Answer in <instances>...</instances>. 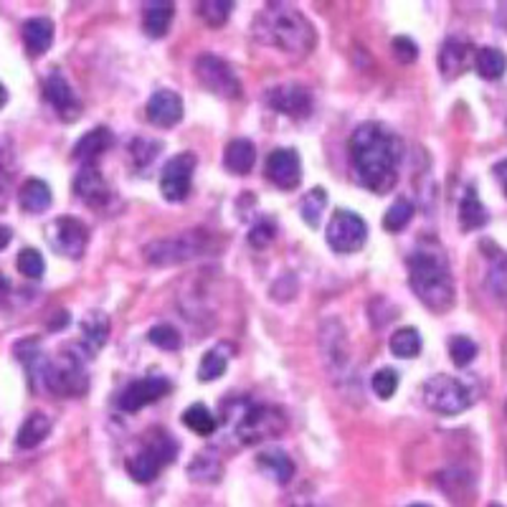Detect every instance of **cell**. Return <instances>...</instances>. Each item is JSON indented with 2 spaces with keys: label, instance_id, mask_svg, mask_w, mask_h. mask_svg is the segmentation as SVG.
Wrapping results in <instances>:
<instances>
[{
  "label": "cell",
  "instance_id": "50",
  "mask_svg": "<svg viewBox=\"0 0 507 507\" xmlns=\"http://www.w3.org/2000/svg\"><path fill=\"white\" fill-rule=\"evenodd\" d=\"M490 507H500V505H490Z\"/></svg>",
  "mask_w": 507,
  "mask_h": 507
},
{
  "label": "cell",
  "instance_id": "36",
  "mask_svg": "<svg viewBox=\"0 0 507 507\" xmlns=\"http://www.w3.org/2000/svg\"><path fill=\"white\" fill-rule=\"evenodd\" d=\"M414 214H417L414 203L408 201V198H398V201H396L394 206L386 211L384 228L386 231H394V234H398V231H404L406 226L411 224Z\"/></svg>",
  "mask_w": 507,
  "mask_h": 507
},
{
  "label": "cell",
  "instance_id": "26",
  "mask_svg": "<svg viewBox=\"0 0 507 507\" xmlns=\"http://www.w3.org/2000/svg\"><path fill=\"white\" fill-rule=\"evenodd\" d=\"M474 67H477V74H480L482 79L495 81L507 71V57L500 48H495V46H485V48L477 51Z\"/></svg>",
  "mask_w": 507,
  "mask_h": 507
},
{
  "label": "cell",
  "instance_id": "7",
  "mask_svg": "<svg viewBox=\"0 0 507 507\" xmlns=\"http://www.w3.org/2000/svg\"><path fill=\"white\" fill-rule=\"evenodd\" d=\"M327 247L338 254H353L363 248V244L368 241V224L363 221L361 216L353 211H335V216L327 224Z\"/></svg>",
  "mask_w": 507,
  "mask_h": 507
},
{
  "label": "cell",
  "instance_id": "43",
  "mask_svg": "<svg viewBox=\"0 0 507 507\" xmlns=\"http://www.w3.org/2000/svg\"><path fill=\"white\" fill-rule=\"evenodd\" d=\"M394 57L401 64H414L418 58V46L408 36H398V38H394Z\"/></svg>",
  "mask_w": 507,
  "mask_h": 507
},
{
  "label": "cell",
  "instance_id": "20",
  "mask_svg": "<svg viewBox=\"0 0 507 507\" xmlns=\"http://www.w3.org/2000/svg\"><path fill=\"white\" fill-rule=\"evenodd\" d=\"M470 44L462 38H447L439 51V69L447 79H454L464 71V67L470 64Z\"/></svg>",
  "mask_w": 507,
  "mask_h": 507
},
{
  "label": "cell",
  "instance_id": "47",
  "mask_svg": "<svg viewBox=\"0 0 507 507\" xmlns=\"http://www.w3.org/2000/svg\"><path fill=\"white\" fill-rule=\"evenodd\" d=\"M11 238H13L11 228H8V226H0V251L11 244Z\"/></svg>",
  "mask_w": 507,
  "mask_h": 507
},
{
  "label": "cell",
  "instance_id": "39",
  "mask_svg": "<svg viewBox=\"0 0 507 507\" xmlns=\"http://www.w3.org/2000/svg\"><path fill=\"white\" fill-rule=\"evenodd\" d=\"M18 271H21L26 280H41L46 271V261L44 254L38 248H23L18 254Z\"/></svg>",
  "mask_w": 507,
  "mask_h": 507
},
{
  "label": "cell",
  "instance_id": "16",
  "mask_svg": "<svg viewBox=\"0 0 507 507\" xmlns=\"http://www.w3.org/2000/svg\"><path fill=\"white\" fill-rule=\"evenodd\" d=\"M147 120L155 127H175L183 120V97L173 90H158L147 100Z\"/></svg>",
  "mask_w": 507,
  "mask_h": 507
},
{
  "label": "cell",
  "instance_id": "30",
  "mask_svg": "<svg viewBox=\"0 0 507 507\" xmlns=\"http://www.w3.org/2000/svg\"><path fill=\"white\" fill-rule=\"evenodd\" d=\"M221 462H218V454L214 449H203L188 467V474L195 482H218L221 480Z\"/></svg>",
  "mask_w": 507,
  "mask_h": 507
},
{
  "label": "cell",
  "instance_id": "3",
  "mask_svg": "<svg viewBox=\"0 0 507 507\" xmlns=\"http://www.w3.org/2000/svg\"><path fill=\"white\" fill-rule=\"evenodd\" d=\"M254 31H257V36L264 44L274 46V48H280L284 54H292V57L310 54L317 44L312 23L307 21L297 8L284 5V3L269 5L267 11L261 13L257 23H254Z\"/></svg>",
  "mask_w": 507,
  "mask_h": 507
},
{
  "label": "cell",
  "instance_id": "38",
  "mask_svg": "<svg viewBox=\"0 0 507 507\" xmlns=\"http://www.w3.org/2000/svg\"><path fill=\"white\" fill-rule=\"evenodd\" d=\"M449 355L457 368H467L477 358V343L467 335H454L449 340Z\"/></svg>",
  "mask_w": 507,
  "mask_h": 507
},
{
  "label": "cell",
  "instance_id": "45",
  "mask_svg": "<svg viewBox=\"0 0 507 507\" xmlns=\"http://www.w3.org/2000/svg\"><path fill=\"white\" fill-rule=\"evenodd\" d=\"M495 178L500 181V185H502V193L507 195V158L500 160L495 165Z\"/></svg>",
  "mask_w": 507,
  "mask_h": 507
},
{
  "label": "cell",
  "instance_id": "40",
  "mask_svg": "<svg viewBox=\"0 0 507 507\" xmlns=\"http://www.w3.org/2000/svg\"><path fill=\"white\" fill-rule=\"evenodd\" d=\"M147 340L155 345V348L163 350H178L181 348V333L173 325H155L150 333H147Z\"/></svg>",
  "mask_w": 507,
  "mask_h": 507
},
{
  "label": "cell",
  "instance_id": "9",
  "mask_svg": "<svg viewBox=\"0 0 507 507\" xmlns=\"http://www.w3.org/2000/svg\"><path fill=\"white\" fill-rule=\"evenodd\" d=\"M46 238H48V244H51V248L57 251L58 257L81 259L84 251H87V244H90V228L81 224L79 218L61 216L54 224H48Z\"/></svg>",
  "mask_w": 507,
  "mask_h": 507
},
{
  "label": "cell",
  "instance_id": "32",
  "mask_svg": "<svg viewBox=\"0 0 507 507\" xmlns=\"http://www.w3.org/2000/svg\"><path fill=\"white\" fill-rule=\"evenodd\" d=\"M183 424L195 431V434H201V437H211L218 427V421L216 417L211 414V408L203 404H193L188 406L185 411H183Z\"/></svg>",
  "mask_w": 507,
  "mask_h": 507
},
{
  "label": "cell",
  "instance_id": "27",
  "mask_svg": "<svg viewBox=\"0 0 507 507\" xmlns=\"http://www.w3.org/2000/svg\"><path fill=\"white\" fill-rule=\"evenodd\" d=\"M487 224V208L482 206V201L477 198V193L470 185L462 195L459 203V226L464 231H474V228H482Z\"/></svg>",
  "mask_w": 507,
  "mask_h": 507
},
{
  "label": "cell",
  "instance_id": "18",
  "mask_svg": "<svg viewBox=\"0 0 507 507\" xmlns=\"http://www.w3.org/2000/svg\"><path fill=\"white\" fill-rule=\"evenodd\" d=\"M114 145V135L107 130V127H94V130H90L87 135L81 137L79 143L74 145V150H71V158L77 160V163H81V168L84 165H94L97 160L110 150V147Z\"/></svg>",
  "mask_w": 507,
  "mask_h": 507
},
{
  "label": "cell",
  "instance_id": "8",
  "mask_svg": "<svg viewBox=\"0 0 507 507\" xmlns=\"http://www.w3.org/2000/svg\"><path fill=\"white\" fill-rule=\"evenodd\" d=\"M195 77L216 97H224V100H238L241 97V81L224 58L211 57V54L198 57L195 58Z\"/></svg>",
  "mask_w": 507,
  "mask_h": 507
},
{
  "label": "cell",
  "instance_id": "17",
  "mask_svg": "<svg viewBox=\"0 0 507 507\" xmlns=\"http://www.w3.org/2000/svg\"><path fill=\"white\" fill-rule=\"evenodd\" d=\"M74 193L79 195L81 201L87 203L90 208H101L104 203L110 201V185L101 178V173L94 165H84L74 178Z\"/></svg>",
  "mask_w": 507,
  "mask_h": 507
},
{
  "label": "cell",
  "instance_id": "25",
  "mask_svg": "<svg viewBox=\"0 0 507 507\" xmlns=\"http://www.w3.org/2000/svg\"><path fill=\"white\" fill-rule=\"evenodd\" d=\"M51 434V418L46 417L44 411H34L31 417L26 418L18 428V437H16V444L21 449H34L41 441Z\"/></svg>",
  "mask_w": 507,
  "mask_h": 507
},
{
  "label": "cell",
  "instance_id": "4",
  "mask_svg": "<svg viewBox=\"0 0 507 507\" xmlns=\"http://www.w3.org/2000/svg\"><path fill=\"white\" fill-rule=\"evenodd\" d=\"M214 238L208 231H183L175 237L158 238L150 241L145 247V261L153 267H173V264H183L203 257L206 251H211Z\"/></svg>",
  "mask_w": 507,
  "mask_h": 507
},
{
  "label": "cell",
  "instance_id": "11",
  "mask_svg": "<svg viewBox=\"0 0 507 507\" xmlns=\"http://www.w3.org/2000/svg\"><path fill=\"white\" fill-rule=\"evenodd\" d=\"M284 428V417L274 408L267 406H248L241 414L237 424V437L244 444H254V441L269 439L274 434H280Z\"/></svg>",
  "mask_w": 507,
  "mask_h": 507
},
{
  "label": "cell",
  "instance_id": "37",
  "mask_svg": "<svg viewBox=\"0 0 507 507\" xmlns=\"http://www.w3.org/2000/svg\"><path fill=\"white\" fill-rule=\"evenodd\" d=\"M228 368V355H224L221 350H208L206 355H203L201 365H198V378H201L203 384H211V381H218L221 375L226 373Z\"/></svg>",
  "mask_w": 507,
  "mask_h": 507
},
{
  "label": "cell",
  "instance_id": "34",
  "mask_svg": "<svg viewBox=\"0 0 507 507\" xmlns=\"http://www.w3.org/2000/svg\"><path fill=\"white\" fill-rule=\"evenodd\" d=\"M145 449H150L155 457H158V462L165 467L175 459V454H178V441L170 437L168 431H163V428H155V431H150L145 439Z\"/></svg>",
  "mask_w": 507,
  "mask_h": 507
},
{
  "label": "cell",
  "instance_id": "33",
  "mask_svg": "<svg viewBox=\"0 0 507 507\" xmlns=\"http://www.w3.org/2000/svg\"><path fill=\"white\" fill-rule=\"evenodd\" d=\"M327 206V193L325 188H312L310 193H304L302 201H300V216L302 221L310 228H317L320 226V218H322V211Z\"/></svg>",
  "mask_w": 507,
  "mask_h": 507
},
{
  "label": "cell",
  "instance_id": "19",
  "mask_svg": "<svg viewBox=\"0 0 507 507\" xmlns=\"http://www.w3.org/2000/svg\"><path fill=\"white\" fill-rule=\"evenodd\" d=\"M23 44L31 57H44L54 44V21L51 18H31L23 23Z\"/></svg>",
  "mask_w": 507,
  "mask_h": 507
},
{
  "label": "cell",
  "instance_id": "49",
  "mask_svg": "<svg viewBox=\"0 0 507 507\" xmlns=\"http://www.w3.org/2000/svg\"><path fill=\"white\" fill-rule=\"evenodd\" d=\"M408 507H431V505H424V502H417V505H408Z\"/></svg>",
  "mask_w": 507,
  "mask_h": 507
},
{
  "label": "cell",
  "instance_id": "13",
  "mask_svg": "<svg viewBox=\"0 0 507 507\" xmlns=\"http://www.w3.org/2000/svg\"><path fill=\"white\" fill-rule=\"evenodd\" d=\"M267 104L274 112L302 120L312 112V94L302 84H280L267 91Z\"/></svg>",
  "mask_w": 507,
  "mask_h": 507
},
{
  "label": "cell",
  "instance_id": "22",
  "mask_svg": "<svg viewBox=\"0 0 507 507\" xmlns=\"http://www.w3.org/2000/svg\"><path fill=\"white\" fill-rule=\"evenodd\" d=\"M51 201H54L51 188L41 178H28L18 191V203L26 214H44L51 208Z\"/></svg>",
  "mask_w": 507,
  "mask_h": 507
},
{
  "label": "cell",
  "instance_id": "1",
  "mask_svg": "<svg viewBox=\"0 0 507 507\" xmlns=\"http://www.w3.org/2000/svg\"><path fill=\"white\" fill-rule=\"evenodd\" d=\"M350 163L363 188L386 195L398 183V163L404 158V143L386 124L363 122L353 130L348 143Z\"/></svg>",
  "mask_w": 507,
  "mask_h": 507
},
{
  "label": "cell",
  "instance_id": "14",
  "mask_svg": "<svg viewBox=\"0 0 507 507\" xmlns=\"http://www.w3.org/2000/svg\"><path fill=\"white\" fill-rule=\"evenodd\" d=\"M44 97L46 101L57 110V114L64 122H74L79 120L81 101L77 97L74 87L69 84L67 77L61 71H51L44 81Z\"/></svg>",
  "mask_w": 507,
  "mask_h": 507
},
{
  "label": "cell",
  "instance_id": "28",
  "mask_svg": "<svg viewBox=\"0 0 507 507\" xmlns=\"http://www.w3.org/2000/svg\"><path fill=\"white\" fill-rule=\"evenodd\" d=\"M160 470H163V464L158 462V457L150 449H145V447H143V451H137L135 457L127 459V472H130V477H132L135 482H140V485L153 482L160 474Z\"/></svg>",
  "mask_w": 507,
  "mask_h": 507
},
{
  "label": "cell",
  "instance_id": "35",
  "mask_svg": "<svg viewBox=\"0 0 507 507\" xmlns=\"http://www.w3.org/2000/svg\"><path fill=\"white\" fill-rule=\"evenodd\" d=\"M231 11H234V3H231V0H201V3L195 5V13H198L203 18V23L211 26V28H221V26L228 21Z\"/></svg>",
  "mask_w": 507,
  "mask_h": 507
},
{
  "label": "cell",
  "instance_id": "48",
  "mask_svg": "<svg viewBox=\"0 0 507 507\" xmlns=\"http://www.w3.org/2000/svg\"><path fill=\"white\" fill-rule=\"evenodd\" d=\"M5 101H8V91H5V87L0 84V110L5 107Z\"/></svg>",
  "mask_w": 507,
  "mask_h": 507
},
{
  "label": "cell",
  "instance_id": "23",
  "mask_svg": "<svg viewBox=\"0 0 507 507\" xmlns=\"http://www.w3.org/2000/svg\"><path fill=\"white\" fill-rule=\"evenodd\" d=\"M175 16V5L168 0H158V3H147L145 13H143V28L150 38H163L168 34L170 21Z\"/></svg>",
  "mask_w": 507,
  "mask_h": 507
},
{
  "label": "cell",
  "instance_id": "6",
  "mask_svg": "<svg viewBox=\"0 0 507 507\" xmlns=\"http://www.w3.org/2000/svg\"><path fill=\"white\" fill-rule=\"evenodd\" d=\"M424 404L437 411V414H444V417H454V414H462L472 406V396H470V388L451 378V375H431L424 388Z\"/></svg>",
  "mask_w": 507,
  "mask_h": 507
},
{
  "label": "cell",
  "instance_id": "31",
  "mask_svg": "<svg viewBox=\"0 0 507 507\" xmlns=\"http://www.w3.org/2000/svg\"><path fill=\"white\" fill-rule=\"evenodd\" d=\"M421 345H424V340H421V333L417 327H401L391 335V353L396 358H406V361L417 358L421 353Z\"/></svg>",
  "mask_w": 507,
  "mask_h": 507
},
{
  "label": "cell",
  "instance_id": "46",
  "mask_svg": "<svg viewBox=\"0 0 507 507\" xmlns=\"http://www.w3.org/2000/svg\"><path fill=\"white\" fill-rule=\"evenodd\" d=\"M8 297H11V282H8L5 274H0V307H5Z\"/></svg>",
  "mask_w": 507,
  "mask_h": 507
},
{
  "label": "cell",
  "instance_id": "12",
  "mask_svg": "<svg viewBox=\"0 0 507 507\" xmlns=\"http://www.w3.org/2000/svg\"><path fill=\"white\" fill-rule=\"evenodd\" d=\"M170 391H173V384H170L165 375H147V378H140L135 384L127 386L122 394H120V398H117V406H120L122 411L135 414L140 408H145V406L160 401V398L168 396Z\"/></svg>",
  "mask_w": 507,
  "mask_h": 507
},
{
  "label": "cell",
  "instance_id": "44",
  "mask_svg": "<svg viewBox=\"0 0 507 507\" xmlns=\"http://www.w3.org/2000/svg\"><path fill=\"white\" fill-rule=\"evenodd\" d=\"M490 282L495 287L497 294H502L507 297V259H497V264L492 267V274H490Z\"/></svg>",
  "mask_w": 507,
  "mask_h": 507
},
{
  "label": "cell",
  "instance_id": "42",
  "mask_svg": "<svg viewBox=\"0 0 507 507\" xmlns=\"http://www.w3.org/2000/svg\"><path fill=\"white\" fill-rule=\"evenodd\" d=\"M274 238H277V226L271 224V221H259V224L251 228V234H248V244L257 248H264L269 247Z\"/></svg>",
  "mask_w": 507,
  "mask_h": 507
},
{
  "label": "cell",
  "instance_id": "29",
  "mask_svg": "<svg viewBox=\"0 0 507 507\" xmlns=\"http://www.w3.org/2000/svg\"><path fill=\"white\" fill-rule=\"evenodd\" d=\"M81 333H84V348H87V355H94V353L107 343V335H110V320H107L104 312H91V315L84 320Z\"/></svg>",
  "mask_w": 507,
  "mask_h": 507
},
{
  "label": "cell",
  "instance_id": "21",
  "mask_svg": "<svg viewBox=\"0 0 507 507\" xmlns=\"http://www.w3.org/2000/svg\"><path fill=\"white\" fill-rule=\"evenodd\" d=\"M257 163V147L247 137H237L226 145L224 153V165L237 175H248L254 170Z\"/></svg>",
  "mask_w": 507,
  "mask_h": 507
},
{
  "label": "cell",
  "instance_id": "24",
  "mask_svg": "<svg viewBox=\"0 0 507 507\" xmlns=\"http://www.w3.org/2000/svg\"><path fill=\"white\" fill-rule=\"evenodd\" d=\"M257 464H259V470H264L280 485H287L294 477L292 457L282 449L261 451V454H257Z\"/></svg>",
  "mask_w": 507,
  "mask_h": 507
},
{
  "label": "cell",
  "instance_id": "5",
  "mask_svg": "<svg viewBox=\"0 0 507 507\" xmlns=\"http://www.w3.org/2000/svg\"><path fill=\"white\" fill-rule=\"evenodd\" d=\"M36 378H41L48 391L58 396H81L87 391V371H84V358L79 355H61L58 361H44L41 371Z\"/></svg>",
  "mask_w": 507,
  "mask_h": 507
},
{
  "label": "cell",
  "instance_id": "10",
  "mask_svg": "<svg viewBox=\"0 0 507 507\" xmlns=\"http://www.w3.org/2000/svg\"><path fill=\"white\" fill-rule=\"evenodd\" d=\"M198 168V158L193 153H178L165 163L160 173V193L170 203H181L191 195L193 173Z\"/></svg>",
  "mask_w": 507,
  "mask_h": 507
},
{
  "label": "cell",
  "instance_id": "15",
  "mask_svg": "<svg viewBox=\"0 0 507 507\" xmlns=\"http://www.w3.org/2000/svg\"><path fill=\"white\" fill-rule=\"evenodd\" d=\"M267 178L282 191H294L302 181V163L292 147H280L267 158Z\"/></svg>",
  "mask_w": 507,
  "mask_h": 507
},
{
  "label": "cell",
  "instance_id": "2",
  "mask_svg": "<svg viewBox=\"0 0 507 507\" xmlns=\"http://www.w3.org/2000/svg\"><path fill=\"white\" fill-rule=\"evenodd\" d=\"M408 284L431 312H447L454 304L449 261L439 247H418L408 257Z\"/></svg>",
  "mask_w": 507,
  "mask_h": 507
},
{
  "label": "cell",
  "instance_id": "41",
  "mask_svg": "<svg viewBox=\"0 0 507 507\" xmlns=\"http://www.w3.org/2000/svg\"><path fill=\"white\" fill-rule=\"evenodd\" d=\"M396 388H398V373L394 368H381L373 373V391L378 398L388 401L396 394Z\"/></svg>",
  "mask_w": 507,
  "mask_h": 507
}]
</instances>
